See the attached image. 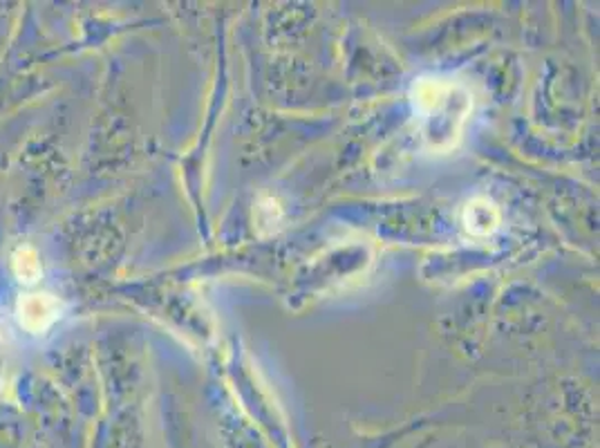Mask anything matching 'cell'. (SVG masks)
I'll return each mask as SVG.
<instances>
[{
	"mask_svg": "<svg viewBox=\"0 0 600 448\" xmlns=\"http://www.w3.org/2000/svg\"><path fill=\"white\" fill-rule=\"evenodd\" d=\"M58 309L61 305L52 294H28L17 305L19 324L32 335L45 332L58 318Z\"/></svg>",
	"mask_w": 600,
	"mask_h": 448,
	"instance_id": "7a4b0ae2",
	"label": "cell"
},
{
	"mask_svg": "<svg viewBox=\"0 0 600 448\" xmlns=\"http://www.w3.org/2000/svg\"><path fill=\"white\" fill-rule=\"evenodd\" d=\"M12 272L14 276L21 281V283H36L43 274V267H41V259L36 249L32 247H19L14 253H12Z\"/></svg>",
	"mask_w": 600,
	"mask_h": 448,
	"instance_id": "3957f363",
	"label": "cell"
},
{
	"mask_svg": "<svg viewBox=\"0 0 600 448\" xmlns=\"http://www.w3.org/2000/svg\"><path fill=\"white\" fill-rule=\"evenodd\" d=\"M415 112L433 151H448L461 138V128L471 112V95L461 84L441 77H424L413 90Z\"/></svg>",
	"mask_w": 600,
	"mask_h": 448,
	"instance_id": "6da1fadb",
	"label": "cell"
}]
</instances>
